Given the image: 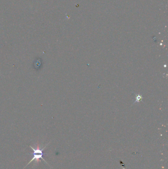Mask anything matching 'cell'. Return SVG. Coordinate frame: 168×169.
<instances>
[{
  "instance_id": "obj_1",
  "label": "cell",
  "mask_w": 168,
  "mask_h": 169,
  "mask_svg": "<svg viewBox=\"0 0 168 169\" xmlns=\"http://www.w3.org/2000/svg\"><path fill=\"white\" fill-rule=\"evenodd\" d=\"M49 143H47L46 145H45V147H40L41 145H39V144H38V143L36 144L35 148L33 147H32L30 145V147L33 151V157H32V158L31 159L30 161L28 163L27 165L26 166V167L24 168H26L28 165H29V164H30L32 162V161H34V160L35 161V164H39V160H40L41 159L45 161V163L48 164V163L46 162V161L45 160V159L43 158L42 156H43V151L45 149L47 145H49Z\"/></svg>"
}]
</instances>
